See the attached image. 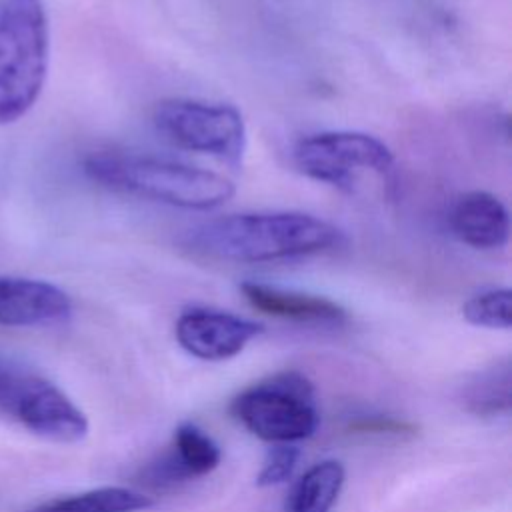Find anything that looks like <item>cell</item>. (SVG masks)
<instances>
[{
  "label": "cell",
  "mask_w": 512,
  "mask_h": 512,
  "mask_svg": "<svg viewBox=\"0 0 512 512\" xmlns=\"http://www.w3.org/2000/svg\"><path fill=\"white\" fill-rule=\"evenodd\" d=\"M174 454L170 456L168 472L176 478H200L218 468L222 460L220 446L198 426L180 424L172 438Z\"/></svg>",
  "instance_id": "obj_13"
},
{
  "label": "cell",
  "mask_w": 512,
  "mask_h": 512,
  "mask_svg": "<svg viewBox=\"0 0 512 512\" xmlns=\"http://www.w3.org/2000/svg\"><path fill=\"white\" fill-rule=\"evenodd\" d=\"M352 430L356 432H370V434H414L416 426L404 420H396L390 416H370L360 418L352 424Z\"/></svg>",
  "instance_id": "obj_18"
},
{
  "label": "cell",
  "mask_w": 512,
  "mask_h": 512,
  "mask_svg": "<svg viewBox=\"0 0 512 512\" xmlns=\"http://www.w3.org/2000/svg\"><path fill=\"white\" fill-rule=\"evenodd\" d=\"M244 298L260 312L302 324L338 326L346 322V310L324 296L286 290L260 282H244L240 286Z\"/></svg>",
  "instance_id": "obj_11"
},
{
  "label": "cell",
  "mask_w": 512,
  "mask_h": 512,
  "mask_svg": "<svg viewBox=\"0 0 512 512\" xmlns=\"http://www.w3.org/2000/svg\"><path fill=\"white\" fill-rule=\"evenodd\" d=\"M230 410L248 432L272 444L306 440L320 420L312 382L294 370L278 372L242 390Z\"/></svg>",
  "instance_id": "obj_4"
},
{
  "label": "cell",
  "mask_w": 512,
  "mask_h": 512,
  "mask_svg": "<svg viewBox=\"0 0 512 512\" xmlns=\"http://www.w3.org/2000/svg\"><path fill=\"white\" fill-rule=\"evenodd\" d=\"M152 506L154 500L142 492L124 486H102L46 500L26 512H140Z\"/></svg>",
  "instance_id": "obj_12"
},
{
  "label": "cell",
  "mask_w": 512,
  "mask_h": 512,
  "mask_svg": "<svg viewBox=\"0 0 512 512\" xmlns=\"http://www.w3.org/2000/svg\"><path fill=\"white\" fill-rule=\"evenodd\" d=\"M344 232L306 212H242L202 222L186 232L184 244L208 258L262 264L336 250Z\"/></svg>",
  "instance_id": "obj_1"
},
{
  "label": "cell",
  "mask_w": 512,
  "mask_h": 512,
  "mask_svg": "<svg viewBox=\"0 0 512 512\" xmlns=\"http://www.w3.org/2000/svg\"><path fill=\"white\" fill-rule=\"evenodd\" d=\"M468 402L472 410L478 414H498L500 410H508L510 406V372L504 366L502 370H492L486 376H480L476 384H472Z\"/></svg>",
  "instance_id": "obj_16"
},
{
  "label": "cell",
  "mask_w": 512,
  "mask_h": 512,
  "mask_svg": "<svg viewBox=\"0 0 512 512\" xmlns=\"http://www.w3.org/2000/svg\"><path fill=\"white\" fill-rule=\"evenodd\" d=\"M294 166L308 178L354 192L364 174L388 176L392 150L376 136L356 130H324L302 136L292 150Z\"/></svg>",
  "instance_id": "obj_7"
},
{
  "label": "cell",
  "mask_w": 512,
  "mask_h": 512,
  "mask_svg": "<svg viewBox=\"0 0 512 512\" xmlns=\"http://www.w3.org/2000/svg\"><path fill=\"white\" fill-rule=\"evenodd\" d=\"M462 316L468 324L508 330L512 326V292L510 288H492L474 294L462 306Z\"/></svg>",
  "instance_id": "obj_15"
},
{
  "label": "cell",
  "mask_w": 512,
  "mask_h": 512,
  "mask_svg": "<svg viewBox=\"0 0 512 512\" xmlns=\"http://www.w3.org/2000/svg\"><path fill=\"white\" fill-rule=\"evenodd\" d=\"M68 294L44 280L0 276V324L46 326L70 316Z\"/></svg>",
  "instance_id": "obj_9"
},
{
  "label": "cell",
  "mask_w": 512,
  "mask_h": 512,
  "mask_svg": "<svg viewBox=\"0 0 512 512\" xmlns=\"http://www.w3.org/2000/svg\"><path fill=\"white\" fill-rule=\"evenodd\" d=\"M48 52L42 0H0V126L22 118L38 100Z\"/></svg>",
  "instance_id": "obj_3"
},
{
  "label": "cell",
  "mask_w": 512,
  "mask_h": 512,
  "mask_svg": "<svg viewBox=\"0 0 512 512\" xmlns=\"http://www.w3.org/2000/svg\"><path fill=\"white\" fill-rule=\"evenodd\" d=\"M82 170L108 190L184 210L218 208L236 192L234 182L218 172L126 150H92Z\"/></svg>",
  "instance_id": "obj_2"
},
{
  "label": "cell",
  "mask_w": 512,
  "mask_h": 512,
  "mask_svg": "<svg viewBox=\"0 0 512 512\" xmlns=\"http://www.w3.org/2000/svg\"><path fill=\"white\" fill-rule=\"evenodd\" d=\"M264 326L230 312L194 306L176 320V340L200 360H226L240 354Z\"/></svg>",
  "instance_id": "obj_8"
},
{
  "label": "cell",
  "mask_w": 512,
  "mask_h": 512,
  "mask_svg": "<svg viewBox=\"0 0 512 512\" xmlns=\"http://www.w3.org/2000/svg\"><path fill=\"white\" fill-rule=\"evenodd\" d=\"M154 128L170 144L240 164L246 150V124L232 104L196 98H166L154 106Z\"/></svg>",
  "instance_id": "obj_6"
},
{
  "label": "cell",
  "mask_w": 512,
  "mask_h": 512,
  "mask_svg": "<svg viewBox=\"0 0 512 512\" xmlns=\"http://www.w3.org/2000/svg\"><path fill=\"white\" fill-rule=\"evenodd\" d=\"M344 466L324 460L306 470L294 486L288 512H330L344 486Z\"/></svg>",
  "instance_id": "obj_14"
},
{
  "label": "cell",
  "mask_w": 512,
  "mask_h": 512,
  "mask_svg": "<svg viewBox=\"0 0 512 512\" xmlns=\"http://www.w3.org/2000/svg\"><path fill=\"white\" fill-rule=\"evenodd\" d=\"M300 458V450L292 444H274L270 452L266 454V460L262 464V470L256 476V484L266 488V486H276L286 482Z\"/></svg>",
  "instance_id": "obj_17"
},
{
  "label": "cell",
  "mask_w": 512,
  "mask_h": 512,
  "mask_svg": "<svg viewBox=\"0 0 512 512\" xmlns=\"http://www.w3.org/2000/svg\"><path fill=\"white\" fill-rule=\"evenodd\" d=\"M450 226L458 240L478 250L506 246L510 216L500 198L484 190L462 194L450 214Z\"/></svg>",
  "instance_id": "obj_10"
},
{
  "label": "cell",
  "mask_w": 512,
  "mask_h": 512,
  "mask_svg": "<svg viewBox=\"0 0 512 512\" xmlns=\"http://www.w3.org/2000/svg\"><path fill=\"white\" fill-rule=\"evenodd\" d=\"M0 416L58 444H74L88 434L84 412L56 384L6 360H0Z\"/></svg>",
  "instance_id": "obj_5"
}]
</instances>
